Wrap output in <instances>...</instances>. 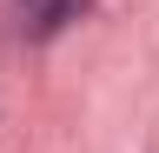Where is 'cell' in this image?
<instances>
[{"instance_id": "obj_1", "label": "cell", "mask_w": 159, "mask_h": 153, "mask_svg": "<svg viewBox=\"0 0 159 153\" xmlns=\"http://www.w3.org/2000/svg\"><path fill=\"white\" fill-rule=\"evenodd\" d=\"M93 0H20V13L33 20V33H60L66 20H80Z\"/></svg>"}]
</instances>
